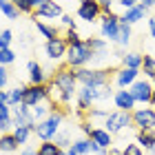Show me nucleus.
Returning a JSON list of instances; mask_svg holds the SVG:
<instances>
[{
	"label": "nucleus",
	"instance_id": "obj_31",
	"mask_svg": "<svg viewBox=\"0 0 155 155\" xmlns=\"http://www.w3.org/2000/svg\"><path fill=\"white\" fill-rule=\"evenodd\" d=\"M13 5L20 13H36V7H33L31 0H13Z\"/></svg>",
	"mask_w": 155,
	"mask_h": 155
},
{
	"label": "nucleus",
	"instance_id": "obj_14",
	"mask_svg": "<svg viewBox=\"0 0 155 155\" xmlns=\"http://www.w3.org/2000/svg\"><path fill=\"white\" fill-rule=\"evenodd\" d=\"M113 102H115V107H117V111H135V100H133V95H131V91L129 89H120V91H115L113 93Z\"/></svg>",
	"mask_w": 155,
	"mask_h": 155
},
{
	"label": "nucleus",
	"instance_id": "obj_24",
	"mask_svg": "<svg viewBox=\"0 0 155 155\" xmlns=\"http://www.w3.org/2000/svg\"><path fill=\"white\" fill-rule=\"evenodd\" d=\"M140 71L146 75V80H155V58L153 55H144L142 69H140Z\"/></svg>",
	"mask_w": 155,
	"mask_h": 155
},
{
	"label": "nucleus",
	"instance_id": "obj_2",
	"mask_svg": "<svg viewBox=\"0 0 155 155\" xmlns=\"http://www.w3.org/2000/svg\"><path fill=\"white\" fill-rule=\"evenodd\" d=\"M75 97H78L80 111H89V109H93V102L113 97V91H111L109 84H104V87H80Z\"/></svg>",
	"mask_w": 155,
	"mask_h": 155
},
{
	"label": "nucleus",
	"instance_id": "obj_21",
	"mask_svg": "<svg viewBox=\"0 0 155 155\" xmlns=\"http://www.w3.org/2000/svg\"><path fill=\"white\" fill-rule=\"evenodd\" d=\"M89 45V49L93 51V60H97V58H102L104 53H107V42L104 40H100V38H89V40H84Z\"/></svg>",
	"mask_w": 155,
	"mask_h": 155
},
{
	"label": "nucleus",
	"instance_id": "obj_33",
	"mask_svg": "<svg viewBox=\"0 0 155 155\" xmlns=\"http://www.w3.org/2000/svg\"><path fill=\"white\" fill-rule=\"evenodd\" d=\"M13 60H16V53H13L11 49H0V67L11 64Z\"/></svg>",
	"mask_w": 155,
	"mask_h": 155
},
{
	"label": "nucleus",
	"instance_id": "obj_8",
	"mask_svg": "<svg viewBox=\"0 0 155 155\" xmlns=\"http://www.w3.org/2000/svg\"><path fill=\"white\" fill-rule=\"evenodd\" d=\"M131 91V95H133V100L140 102V104H151L153 100V84L146 80V78H142V80H137L133 87L129 89Z\"/></svg>",
	"mask_w": 155,
	"mask_h": 155
},
{
	"label": "nucleus",
	"instance_id": "obj_9",
	"mask_svg": "<svg viewBox=\"0 0 155 155\" xmlns=\"http://www.w3.org/2000/svg\"><path fill=\"white\" fill-rule=\"evenodd\" d=\"M49 100V93H47V84L42 87V84H29L27 87V91H25V100H22V104H27V107H38V104H42V102H47Z\"/></svg>",
	"mask_w": 155,
	"mask_h": 155
},
{
	"label": "nucleus",
	"instance_id": "obj_11",
	"mask_svg": "<svg viewBox=\"0 0 155 155\" xmlns=\"http://www.w3.org/2000/svg\"><path fill=\"white\" fill-rule=\"evenodd\" d=\"M102 16V9L100 5H97V0H84V2H80V7H78V18L84 20V22H93V20H97Z\"/></svg>",
	"mask_w": 155,
	"mask_h": 155
},
{
	"label": "nucleus",
	"instance_id": "obj_38",
	"mask_svg": "<svg viewBox=\"0 0 155 155\" xmlns=\"http://www.w3.org/2000/svg\"><path fill=\"white\" fill-rule=\"evenodd\" d=\"M2 120H11V107L9 104H0V122Z\"/></svg>",
	"mask_w": 155,
	"mask_h": 155
},
{
	"label": "nucleus",
	"instance_id": "obj_29",
	"mask_svg": "<svg viewBox=\"0 0 155 155\" xmlns=\"http://www.w3.org/2000/svg\"><path fill=\"white\" fill-rule=\"evenodd\" d=\"M36 27H38V31L45 36L47 40H53V38H58V29L51 25H47V22H40V20H36Z\"/></svg>",
	"mask_w": 155,
	"mask_h": 155
},
{
	"label": "nucleus",
	"instance_id": "obj_30",
	"mask_svg": "<svg viewBox=\"0 0 155 155\" xmlns=\"http://www.w3.org/2000/svg\"><path fill=\"white\" fill-rule=\"evenodd\" d=\"M11 133H13V137H16L20 144H25L27 140H29V135L33 133V126H16Z\"/></svg>",
	"mask_w": 155,
	"mask_h": 155
},
{
	"label": "nucleus",
	"instance_id": "obj_50",
	"mask_svg": "<svg viewBox=\"0 0 155 155\" xmlns=\"http://www.w3.org/2000/svg\"><path fill=\"white\" fill-rule=\"evenodd\" d=\"M109 155H122V151H109Z\"/></svg>",
	"mask_w": 155,
	"mask_h": 155
},
{
	"label": "nucleus",
	"instance_id": "obj_48",
	"mask_svg": "<svg viewBox=\"0 0 155 155\" xmlns=\"http://www.w3.org/2000/svg\"><path fill=\"white\" fill-rule=\"evenodd\" d=\"M20 155H38V151H33V149H27V151H22Z\"/></svg>",
	"mask_w": 155,
	"mask_h": 155
},
{
	"label": "nucleus",
	"instance_id": "obj_17",
	"mask_svg": "<svg viewBox=\"0 0 155 155\" xmlns=\"http://www.w3.org/2000/svg\"><path fill=\"white\" fill-rule=\"evenodd\" d=\"M29 84H47V71L38 62H29Z\"/></svg>",
	"mask_w": 155,
	"mask_h": 155
},
{
	"label": "nucleus",
	"instance_id": "obj_1",
	"mask_svg": "<svg viewBox=\"0 0 155 155\" xmlns=\"http://www.w3.org/2000/svg\"><path fill=\"white\" fill-rule=\"evenodd\" d=\"M62 122H64V113H62L60 109H53L51 113H49L42 122H38L36 126H33V133L42 140V142H49V140H55V135H58L60 126Z\"/></svg>",
	"mask_w": 155,
	"mask_h": 155
},
{
	"label": "nucleus",
	"instance_id": "obj_47",
	"mask_svg": "<svg viewBox=\"0 0 155 155\" xmlns=\"http://www.w3.org/2000/svg\"><path fill=\"white\" fill-rule=\"evenodd\" d=\"M60 155H78V153H75L73 149H62V153H60Z\"/></svg>",
	"mask_w": 155,
	"mask_h": 155
},
{
	"label": "nucleus",
	"instance_id": "obj_19",
	"mask_svg": "<svg viewBox=\"0 0 155 155\" xmlns=\"http://www.w3.org/2000/svg\"><path fill=\"white\" fill-rule=\"evenodd\" d=\"M137 146L144 151L155 149V131H137Z\"/></svg>",
	"mask_w": 155,
	"mask_h": 155
},
{
	"label": "nucleus",
	"instance_id": "obj_34",
	"mask_svg": "<svg viewBox=\"0 0 155 155\" xmlns=\"http://www.w3.org/2000/svg\"><path fill=\"white\" fill-rule=\"evenodd\" d=\"M55 144L60 146V149H71V140H69V133H58V135H55V140H53Z\"/></svg>",
	"mask_w": 155,
	"mask_h": 155
},
{
	"label": "nucleus",
	"instance_id": "obj_28",
	"mask_svg": "<svg viewBox=\"0 0 155 155\" xmlns=\"http://www.w3.org/2000/svg\"><path fill=\"white\" fill-rule=\"evenodd\" d=\"M25 91H27V87H16V89L9 91V107H18V104H22Z\"/></svg>",
	"mask_w": 155,
	"mask_h": 155
},
{
	"label": "nucleus",
	"instance_id": "obj_13",
	"mask_svg": "<svg viewBox=\"0 0 155 155\" xmlns=\"http://www.w3.org/2000/svg\"><path fill=\"white\" fill-rule=\"evenodd\" d=\"M140 73L142 71H137V69H117L115 71V84H117V89H131L133 84H135L140 80Z\"/></svg>",
	"mask_w": 155,
	"mask_h": 155
},
{
	"label": "nucleus",
	"instance_id": "obj_32",
	"mask_svg": "<svg viewBox=\"0 0 155 155\" xmlns=\"http://www.w3.org/2000/svg\"><path fill=\"white\" fill-rule=\"evenodd\" d=\"M64 42H67L69 47L80 45L82 38H80V33H78V29H67V31H64Z\"/></svg>",
	"mask_w": 155,
	"mask_h": 155
},
{
	"label": "nucleus",
	"instance_id": "obj_12",
	"mask_svg": "<svg viewBox=\"0 0 155 155\" xmlns=\"http://www.w3.org/2000/svg\"><path fill=\"white\" fill-rule=\"evenodd\" d=\"M117 29H120V16H115L113 11L111 13H102V25L100 31L107 40H115L117 38Z\"/></svg>",
	"mask_w": 155,
	"mask_h": 155
},
{
	"label": "nucleus",
	"instance_id": "obj_3",
	"mask_svg": "<svg viewBox=\"0 0 155 155\" xmlns=\"http://www.w3.org/2000/svg\"><path fill=\"white\" fill-rule=\"evenodd\" d=\"M53 82L60 87V91L64 93L67 97V102H71L73 100V95H78V78H75V69L71 67H60L58 71H55L53 75Z\"/></svg>",
	"mask_w": 155,
	"mask_h": 155
},
{
	"label": "nucleus",
	"instance_id": "obj_43",
	"mask_svg": "<svg viewBox=\"0 0 155 155\" xmlns=\"http://www.w3.org/2000/svg\"><path fill=\"white\" fill-rule=\"evenodd\" d=\"M0 104H9V91H0Z\"/></svg>",
	"mask_w": 155,
	"mask_h": 155
},
{
	"label": "nucleus",
	"instance_id": "obj_51",
	"mask_svg": "<svg viewBox=\"0 0 155 155\" xmlns=\"http://www.w3.org/2000/svg\"><path fill=\"white\" fill-rule=\"evenodd\" d=\"M80 2H84V0H80Z\"/></svg>",
	"mask_w": 155,
	"mask_h": 155
},
{
	"label": "nucleus",
	"instance_id": "obj_16",
	"mask_svg": "<svg viewBox=\"0 0 155 155\" xmlns=\"http://www.w3.org/2000/svg\"><path fill=\"white\" fill-rule=\"evenodd\" d=\"M89 140H93V142L97 146H102V149H111V144H113V137H111V133L107 129H91Z\"/></svg>",
	"mask_w": 155,
	"mask_h": 155
},
{
	"label": "nucleus",
	"instance_id": "obj_40",
	"mask_svg": "<svg viewBox=\"0 0 155 155\" xmlns=\"http://www.w3.org/2000/svg\"><path fill=\"white\" fill-rule=\"evenodd\" d=\"M97 5H100L102 13H111V7H113V0H97Z\"/></svg>",
	"mask_w": 155,
	"mask_h": 155
},
{
	"label": "nucleus",
	"instance_id": "obj_4",
	"mask_svg": "<svg viewBox=\"0 0 155 155\" xmlns=\"http://www.w3.org/2000/svg\"><path fill=\"white\" fill-rule=\"evenodd\" d=\"M89 62H93V51L89 49V45L84 40L80 42V45L69 47V51H67V67H71V69H84Z\"/></svg>",
	"mask_w": 155,
	"mask_h": 155
},
{
	"label": "nucleus",
	"instance_id": "obj_46",
	"mask_svg": "<svg viewBox=\"0 0 155 155\" xmlns=\"http://www.w3.org/2000/svg\"><path fill=\"white\" fill-rule=\"evenodd\" d=\"M31 2H33V7H36V9H38V7H42V5H47L49 0H31Z\"/></svg>",
	"mask_w": 155,
	"mask_h": 155
},
{
	"label": "nucleus",
	"instance_id": "obj_7",
	"mask_svg": "<svg viewBox=\"0 0 155 155\" xmlns=\"http://www.w3.org/2000/svg\"><path fill=\"white\" fill-rule=\"evenodd\" d=\"M133 126H137V131H155V109H135Z\"/></svg>",
	"mask_w": 155,
	"mask_h": 155
},
{
	"label": "nucleus",
	"instance_id": "obj_52",
	"mask_svg": "<svg viewBox=\"0 0 155 155\" xmlns=\"http://www.w3.org/2000/svg\"><path fill=\"white\" fill-rule=\"evenodd\" d=\"M0 33H2V31H0Z\"/></svg>",
	"mask_w": 155,
	"mask_h": 155
},
{
	"label": "nucleus",
	"instance_id": "obj_25",
	"mask_svg": "<svg viewBox=\"0 0 155 155\" xmlns=\"http://www.w3.org/2000/svg\"><path fill=\"white\" fill-rule=\"evenodd\" d=\"M0 11L5 13L9 20H16L20 16V11L16 9V5H13V0H0Z\"/></svg>",
	"mask_w": 155,
	"mask_h": 155
},
{
	"label": "nucleus",
	"instance_id": "obj_20",
	"mask_svg": "<svg viewBox=\"0 0 155 155\" xmlns=\"http://www.w3.org/2000/svg\"><path fill=\"white\" fill-rule=\"evenodd\" d=\"M18 146H20V142L13 137V133L0 135V153H13V151H18Z\"/></svg>",
	"mask_w": 155,
	"mask_h": 155
},
{
	"label": "nucleus",
	"instance_id": "obj_35",
	"mask_svg": "<svg viewBox=\"0 0 155 155\" xmlns=\"http://www.w3.org/2000/svg\"><path fill=\"white\" fill-rule=\"evenodd\" d=\"M11 40H13V33L9 29H2V33H0V49H9Z\"/></svg>",
	"mask_w": 155,
	"mask_h": 155
},
{
	"label": "nucleus",
	"instance_id": "obj_15",
	"mask_svg": "<svg viewBox=\"0 0 155 155\" xmlns=\"http://www.w3.org/2000/svg\"><path fill=\"white\" fill-rule=\"evenodd\" d=\"M38 18H51V20L62 18V7H60L58 2H53V0H49L47 5H42V7H38V9H36L33 20H38Z\"/></svg>",
	"mask_w": 155,
	"mask_h": 155
},
{
	"label": "nucleus",
	"instance_id": "obj_41",
	"mask_svg": "<svg viewBox=\"0 0 155 155\" xmlns=\"http://www.w3.org/2000/svg\"><path fill=\"white\" fill-rule=\"evenodd\" d=\"M120 5H122V7H124V11H126V9H131V7L140 5V0H120Z\"/></svg>",
	"mask_w": 155,
	"mask_h": 155
},
{
	"label": "nucleus",
	"instance_id": "obj_36",
	"mask_svg": "<svg viewBox=\"0 0 155 155\" xmlns=\"http://www.w3.org/2000/svg\"><path fill=\"white\" fill-rule=\"evenodd\" d=\"M122 155H144V151L140 149L137 144H126L122 149Z\"/></svg>",
	"mask_w": 155,
	"mask_h": 155
},
{
	"label": "nucleus",
	"instance_id": "obj_10",
	"mask_svg": "<svg viewBox=\"0 0 155 155\" xmlns=\"http://www.w3.org/2000/svg\"><path fill=\"white\" fill-rule=\"evenodd\" d=\"M45 51H47V58L49 60H62V58H67L69 45L64 42V38L58 36V38H53V40H47Z\"/></svg>",
	"mask_w": 155,
	"mask_h": 155
},
{
	"label": "nucleus",
	"instance_id": "obj_45",
	"mask_svg": "<svg viewBox=\"0 0 155 155\" xmlns=\"http://www.w3.org/2000/svg\"><path fill=\"white\" fill-rule=\"evenodd\" d=\"M140 5H142L144 9H149V7H153V5H155V0H140Z\"/></svg>",
	"mask_w": 155,
	"mask_h": 155
},
{
	"label": "nucleus",
	"instance_id": "obj_27",
	"mask_svg": "<svg viewBox=\"0 0 155 155\" xmlns=\"http://www.w3.org/2000/svg\"><path fill=\"white\" fill-rule=\"evenodd\" d=\"M51 111H53V107H47V104L45 102H42V104H38V107H33L31 109V115H33V122H42V120H45L49 113H51Z\"/></svg>",
	"mask_w": 155,
	"mask_h": 155
},
{
	"label": "nucleus",
	"instance_id": "obj_26",
	"mask_svg": "<svg viewBox=\"0 0 155 155\" xmlns=\"http://www.w3.org/2000/svg\"><path fill=\"white\" fill-rule=\"evenodd\" d=\"M60 153H62V149L53 142V140H49V142H42V144L38 146V155H60Z\"/></svg>",
	"mask_w": 155,
	"mask_h": 155
},
{
	"label": "nucleus",
	"instance_id": "obj_44",
	"mask_svg": "<svg viewBox=\"0 0 155 155\" xmlns=\"http://www.w3.org/2000/svg\"><path fill=\"white\" fill-rule=\"evenodd\" d=\"M149 31H151V36L155 38V18H149Z\"/></svg>",
	"mask_w": 155,
	"mask_h": 155
},
{
	"label": "nucleus",
	"instance_id": "obj_49",
	"mask_svg": "<svg viewBox=\"0 0 155 155\" xmlns=\"http://www.w3.org/2000/svg\"><path fill=\"white\" fill-rule=\"evenodd\" d=\"M151 104H153V109H155V84H153V100H151Z\"/></svg>",
	"mask_w": 155,
	"mask_h": 155
},
{
	"label": "nucleus",
	"instance_id": "obj_6",
	"mask_svg": "<svg viewBox=\"0 0 155 155\" xmlns=\"http://www.w3.org/2000/svg\"><path fill=\"white\" fill-rule=\"evenodd\" d=\"M131 124H133V113L131 111H113V113H109L107 120H104V129H107L111 135L129 129Z\"/></svg>",
	"mask_w": 155,
	"mask_h": 155
},
{
	"label": "nucleus",
	"instance_id": "obj_5",
	"mask_svg": "<svg viewBox=\"0 0 155 155\" xmlns=\"http://www.w3.org/2000/svg\"><path fill=\"white\" fill-rule=\"evenodd\" d=\"M75 78L82 87H104L109 84V71L107 69H75Z\"/></svg>",
	"mask_w": 155,
	"mask_h": 155
},
{
	"label": "nucleus",
	"instance_id": "obj_22",
	"mask_svg": "<svg viewBox=\"0 0 155 155\" xmlns=\"http://www.w3.org/2000/svg\"><path fill=\"white\" fill-rule=\"evenodd\" d=\"M142 60H144V55L131 51V53L122 55V67H126V69H137V71H140V69H142Z\"/></svg>",
	"mask_w": 155,
	"mask_h": 155
},
{
	"label": "nucleus",
	"instance_id": "obj_37",
	"mask_svg": "<svg viewBox=\"0 0 155 155\" xmlns=\"http://www.w3.org/2000/svg\"><path fill=\"white\" fill-rule=\"evenodd\" d=\"M13 129H16L13 120H2V122H0V135H5V133H11Z\"/></svg>",
	"mask_w": 155,
	"mask_h": 155
},
{
	"label": "nucleus",
	"instance_id": "obj_18",
	"mask_svg": "<svg viewBox=\"0 0 155 155\" xmlns=\"http://www.w3.org/2000/svg\"><path fill=\"white\" fill-rule=\"evenodd\" d=\"M144 16H146V9L142 5H135V7H131V9H126L124 16H120V18H122V22H126V25H135L140 20H144Z\"/></svg>",
	"mask_w": 155,
	"mask_h": 155
},
{
	"label": "nucleus",
	"instance_id": "obj_42",
	"mask_svg": "<svg viewBox=\"0 0 155 155\" xmlns=\"http://www.w3.org/2000/svg\"><path fill=\"white\" fill-rule=\"evenodd\" d=\"M60 20L67 25V29H75V22H73V18H71V16H62Z\"/></svg>",
	"mask_w": 155,
	"mask_h": 155
},
{
	"label": "nucleus",
	"instance_id": "obj_39",
	"mask_svg": "<svg viewBox=\"0 0 155 155\" xmlns=\"http://www.w3.org/2000/svg\"><path fill=\"white\" fill-rule=\"evenodd\" d=\"M7 82H9V73H7V69H5V67H0V91H5Z\"/></svg>",
	"mask_w": 155,
	"mask_h": 155
},
{
	"label": "nucleus",
	"instance_id": "obj_23",
	"mask_svg": "<svg viewBox=\"0 0 155 155\" xmlns=\"http://www.w3.org/2000/svg\"><path fill=\"white\" fill-rule=\"evenodd\" d=\"M115 42L120 47H126L131 42V25H126V22H122V18H120V29H117V38H115Z\"/></svg>",
	"mask_w": 155,
	"mask_h": 155
}]
</instances>
